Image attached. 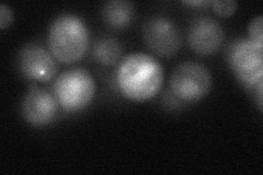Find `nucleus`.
<instances>
[{"label":"nucleus","mask_w":263,"mask_h":175,"mask_svg":"<svg viewBox=\"0 0 263 175\" xmlns=\"http://www.w3.org/2000/svg\"><path fill=\"white\" fill-rule=\"evenodd\" d=\"M163 69L154 57L134 53L121 61L117 83L121 93L134 102H145L158 94L163 85Z\"/></svg>","instance_id":"1"},{"label":"nucleus","mask_w":263,"mask_h":175,"mask_svg":"<svg viewBox=\"0 0 263 175\" xmlns=\"http://www.w3.org/2000/svg\"><path fill=\"white\" fill-rule=\"evenodd\" d=\"M48 48L62 64L80 61L89 48V31L85 22L72 13L57 16L48 30Z\"/></svg>","instance_id":"2"},{"label":"nucleus","mask_w":263,"mask_h":175,"mask_svg":"<svg viewBox=\"0 0 263 175\" xmlns=\"http://www.w3.org/2000/svg\"><path fill=\"white\" fill-rule=\"evenodd\" d=\"M96 82L84 68H71L64 71L54 83V95L60 106L68 113L86 108L95 98Z\"/></svg>","instance_id":"3"},{"label":"nucleus","mask_w":263,"mask_h":175,"mask_svg":"<svg viewBox=\"0 0 263 175\" xmlns=\"http://www.w3.org/2000/svg\"><path fill=\"white\" fill-rule=\"evenodd\" d=\"M213 78L204 65L184 62L177 66L170 77L171 92L183 102L201 101L212 90Z\"/></svg>","instance_id":"4"},{"label":"nucleus","mask_w":263,"mask_h":175,"mask_svg":"<svg viewBox=\"0 0 263 175\" xmlns=\"http://www.w3.org/2000/svg\"><path fill=\"white\" fill-rule=\"evenodd\" d=\"M228 63L245 87L256 88L263 81V44L240 38L230 45Z\"/></svg>","instance_id":"5"},{"label":"nucleus","mask_w":263,"mask_h":175,"mask_svg":"<svg viewBox=\"0 0 263 175\" xmlns=\"http://www.w3.org/2000/svg\"><path fill=\"white\" fill-rule=\"evenodd\" d=\"M143 37L153 53L164 58L175 56L182 45L179 28L164 16L148 19L143 27Z\"/></svg>","instance_id":"6"},{"label":"nucleus","mask_w":263,"mask_h":175,"mask_svg":"<svg viewBox=\"0 0 263 175\" xmlns=\"http://www.w3.org/2000/svg\"><path fill=\"white\" fill-rule=\"evenodd\" d=\"M18 65L24 77L40 82L52 80L59 70L53 54L37 43H29L21 48Z\"/></svg>","instance_id":"7"},{"label":"nucleus","mask_w":263,"mask_h":175,"mask_svg":"<svg viewBox=\"0 0 263 175\" xmlns=\"http://www.w3.org/2000/svg\"><path fill=\"white\" fill-rule=\"evenodd\" d=\"M59 102L51 92L36 86H31L23 98L21 113L24 121L34 127L52 124L59 111Z\"/></svg>","instance_id":"8"},{"label":"nucleus","mask_w":263,"mask_h":175,"mask_svg":"<svg viewBox=\"0 0 263 175\" xmlns=\"http://www.w3.org/2000/svg\"><path fill=\"white\" fill-rule=\"evenodd\" d=\"M224 37L223 27L210 16L195 19L187 31L189 45L193 52L202 56L215 54L223 45Z\"/></svg>","instance_id":"9"},{"label":"nucleus","mask_w":263,"mask_h":175,"mask_svg":"<svg viewBox=\"0 0 263 175\" xmlns=\"http://www.w3.org/2000/svg\"><path fill=\"white\" fill-rule=\"evenodd\" d=\"M134 5L127 0H111L102 6L101 14L109 27L122 30L127 28L134 19Z\"/></svg>","instance_id":"10"},{"label":"nucleus","mask_w":263,"mask_h":175,"mask_svg":"<svg viewBox=\"0 0 263 175\" xmlns=\"http://www.w3.org/2000/svg\"><path fill=\"white\" fill-rule=\"evenodd\" d=\"M123 49L120 42L110 36L99 38L92 49V55L97 63L101 64L105 67L117 65L122 58Z\"/></svg>","instance_id":"11"},{"label":"nucleus","mask_w":263,"mask_h":175,"mask_svg":"<svg viewBox=\"0 0 263 175\" xmlns=\"http://www.w3.org/2000/svg\"><path fill=\"white\" fill-rule=\"evenodd\" d=\"M211 6L217 15L221 18H229L236 12L238 4L234 0H214L211 2Z\"/></svg>","instance_id":"12"},{"label":"nucleus","mask_w":263,"mask_h":175,"mask_svg":"<svg viewBox=\"0 0 263 175\" xmlns=\"http://www.w3.org/2000/svg\"><path fill=\"white\" fill-rule=\"evenodd\" d=\"M263 16L260 14L253 18L249 23L248 34L249 38L258 44H263Z\"/></svg>","instance_id":"13"},{"label":"nucleus","mask_w":263,"mask_h":175,"mask_svg":"<svg viewBox=\"0 0 263 175\" xmlns=\"http://www.w3.org/2000/svg\"><path fill=\"white\" fill-rule=\"evenodd\" d=\"M13 21V12L9 6L0 5V29L6 30L10 28Z\"/></svg>","instance_id":"14"},{"label":"nucleus","mask_w":263,"mask_h":175,"mask_svg":"<svg viewBox=\"0 0 263 175\" xmlns=\"http://www.w3.org/2000/svg\"><path fill=\"white\" fill-rule=\"evenodd\" d=\"M263 81H261V82H259L258 85H257V87L254 88V92H256V95H257V102H258V106H259V108H260V111H262L263 110V106H262V104H263V99H262V90H263Z\"/></svg>","instance_id":"15"},{"label":"nucleus","mask_w":263,"mask_h":175,"mask_svg":"<svg viewBox=\"0 0 263 175\" xmlns=\"http://www.w3.org/2000/svg\"><path fill=\"white\" fill-rule=\"evenodd\" d=\"M184 5L191 6V7H206L211 6V2L208 0H190V2H183Z\"/></svg>","instance_id":"16"}]
</instances>
